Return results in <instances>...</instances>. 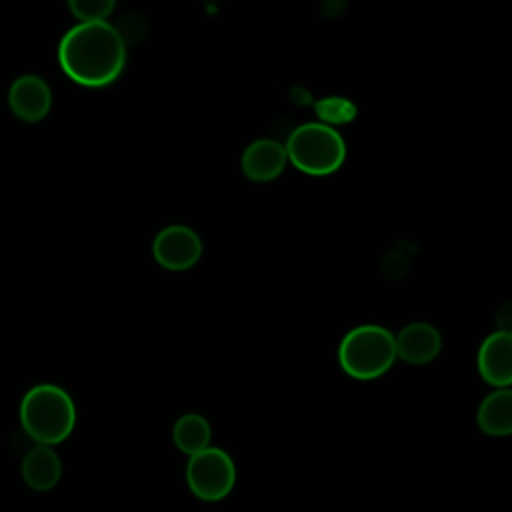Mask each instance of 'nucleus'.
Instances as JSON below:
<instances>
[{
    "mask_svg": "<svg viewBox=\"0 0 512 512\" xmlns=\"http://www.w3.org/2000/svg\"><path fill=\"white\" fill-rule=\"evenodd\" d=\"M286 158L302 172L326 176L340 168L346 146L336 128L320 122H308L292 130L284 146Z\"/></svg>",
    "mask_w": 512,
    "mask_h": 512,
    "instance_id": "7ed1b4c3",
    "label": "nucleus"
},
{
    "mask_svg": "<svg viewBox=\"0 0 512 512\" xmlns=\"http://www.w3.org/2000/svg\"><path fill=\"white\" fill-rule=\"evenodd\" d=\"M288 158L282 144L276 140H256L242 154V170L250 180L268 182L280 176Z\"/></svg>",
    "mask_w": 512,
    "mask_h": 512,
    "instance_id": "9b49d317",
    "label": "nucleus"
},
{
    "mask_svg": "<svg viewBox=\"0 0 512 512\" xmlns=\"http://www.w3.org/2000/svg\"><path fill=\"white\" fill-rule=\"evenodd\" d=\"M318 114H322L328 120L344 122L354 116V106L342 98H328L318 104Z\"/></svg>",
    "mask_w": 512,
    "mask_h": 512,
    "instance_id": "2eb2a0df",
    "label": "nucleus"
},
{
    "mask_svg": "<svg viewBox=\"0 0 512 512\" xmlns=\"http://www.w3.org/2000/svg\"><path fill=\"white\" fill-rule=\"evenodd\" d=\"M70 12L80 20V24L106 22L110 12L114 10L112 0H72L68 2Z\"/></svg>",
    "mask_w": 512,
    "mask_h": 512,
    "instance_id": "4468645a",
    "label": "nucleus"
},
{
    "mask_svg": "<svg viewBox=\"0 0 512 512\" xmlns=\"http://www.w3.org/2000/svg\"><path fill=\"white\" fill-rule=\"evenodd\" d=\"M396 358L394 336L376 324L350 330L338 348V360L346 374L358 380H372L384 374Z\"/></svg>",
    "mask_w": 512,
    "mask_h": 512,
    "instance_id": "20e7f679",
    "label": "nucleus"
},
{
    "mask_svg": "<svg viewBox=\"0 0 512 512\" xmlns=\"http://www.w3.org/2000/svg\"><path fill=\"white\" fill-rule=\"evenodd\" d=\"M442 346L440 332L428 322H412L394 336L396 356L410 364H426L438 356Z\"/></svg>",
    "mask_w": 512,
    "mask_h": 512,
    "instance_id": "1a4fd4ad",
    "label": "nucleus"
},
{
    "mask_svg": "<svg viewBox=\"0 0 512 512\" xmlns=\"http://www.w3.org/2000/svg\"><path fill=\"white\" fill-rule=\"evenodd\" d=\"M152 252L160 266L180 272L192 268L198 262L202 254V242L192 228L174 224L158 232L152 244Z\"/></svg>",
    "mask_w": 512,
    "mask_h": 512,
    "instance_id": "423d86ee",
    "label": "nucleus"
},
{
    "mask_svg": "<svg viewBox=\"0 0 512 512\" xmlns=\"http://www.w3.org/2000/svg\"><path fill=\"white\" fill-rule=\"evenodd\" d=\"M58 62L76 84L100 88L124 70L126 42L108 22L76 24L60 40Z\"/></svg>",
    "mask_w": 512,
    "mask_h": 512,
    "instance_id": "f257e3e1",
    "label": "nucleus"
},
{
    "mask_svg": "<svg viewBox=\"0 0 512 512\" xmlns=\"http://www.w3.org/2000/svg\"><path fill=\"white\" fill-rule=\"evenodd\" d=\"M8 106L16 118L38 122L52 108L50 86L36 74H22L8 88Z\"/></svg>",
    "mask_w": 512,
    "mask_h": 512,
    "instance_id": "0eeeda50",
    "label": "nucleus"
},
{
    "mask_svg": "<svg viewBox=\"0 0 512 512\" xmlns=\"http://www.w3.org/2000/svg\"><path fill=\"white\" fill-rule=\"evenodd\" d=\"M212 430L204 416L200 414H184L176 420L172 428V440L176 448L188 456H194L210 446Z\"/></svg>",
    "mask_w": 512,
    "mask_h": 512,
    "instance_id": "ddd939ff",
    "label": "nucleus"
},
{
    "mask_svg": "<svg viewBox=\"0 0 512 512\" xmlns=\"http://www.w3.org/2000/svg\"><path fill=\"white\" fill-rule=\"evenodd\" d=\"M22 480L34 492H48L52 490L62 476V462L60 456L54 452L52 446L36 444L30 448L20 466Z\"/></svg>",
    "mask_w": 512,
    "mask_h": 512,
    "instance_id": "9d476101",
    "label": "nucleus"
},
{
    "mask_svg": "<svg viewBox=\"0 0 512 512\" xmlns=\"http://www.w3.org/2000/svg\"><path fill=\"white\" fill-rule=\"evenodd\" d=\"M478 426L490 436H508L512 432V392L500 388L488 394L478 408Z\"/></svg>",
    "mask_w": 512,
    "mask_h": 512,
    "instance_id": "f8f14e48",
    "label": "nucleus"
},
{
    "mask_svg": "<svg viewBox=\"0 0 512 512\" xmlns=\"http://www.w3.org/2000/svg\"><path fill=\"white\" fill-rule=\"evenodd\" d=\"M236 482V468L232 458L222 448H204L190 456L186 464V484L190 492L206 502L226 498Z\"/></svg>",
    "mask_w": 512,
    "mask_h": 512,
    "instance_id": "39448f33",
    "label": "nucleus"
},
{
    "mask_svg": "<svg viewBox=\"0 0 512 512\" xmlns=\"http://www.w3.org/2000/svg\"><path fill=\"white\" fill-rule=\"evenodd\" d=\"M478 372L480 376L496 386L508 388L512 382V334L496 330L486 336L478 350Z\"/></svg>",
    "mask_w": 512,
    "mask_h": 512,
    "instance_id": "6e6552de",
    "label": "nucleus"
},
{
    "mask_svg": "<svg viewBox=\"0 0 512 512\" xmlns=\"http://www.w3.org/2000/svg\"><path fill=\"white\" fill-rule=\"evenodd\" d=\"M24 432L42 446L64 442L76 424V408L70 394L56 384L32 386L20 402Z\"/></svg>",
    "mask_w": 512,
    "mask_h": 512,
    "instance_id": "f03ea898",
    "label": "nucleus"
}]
</instances>
